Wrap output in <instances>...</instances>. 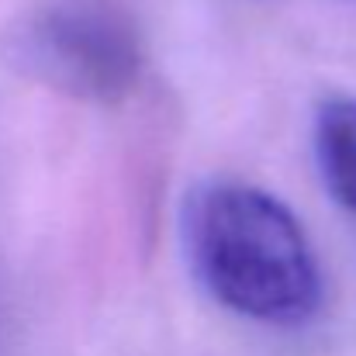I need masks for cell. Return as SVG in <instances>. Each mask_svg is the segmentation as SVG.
Listing matches in <instances>:
<instances>
[{"instance_id": "obj_3", "label": "cell", "mask_w": 356, "mask_h": 356, "mask_svg": "<svg viewBox=\"0 0 356 356\" xmlns=\"http://www.w3.org/2000/svg\"><path fill=\"white\" fill-rule=\"evenodd\" d=\"M315 163L325 191L356 215V101L329 97L315 111Z\"/></svg>"}, {"instance_id": "obj_2", "label": "cell", "mask_w": 356, "mask_h": 356, "mask_svg": "<svg viewBox=\"0 0 356 356\" xmlns=\"http://www.w3.org/2000/svg\"><path fill=\"white\" fill-rule=\"evenodd\" d=\"M14 63L42 87L87 104L124 101L145 70V42L121 0H42L10 31Z\"/></svg>"}, {"instance_id": "obj_1", "label": "cell", "mask_w": 356, "mask_h": 356, "mask_svg": "<svg viewBox=\"0 0 356 356\" xmlns=\"http://www.w3.org/2000/svg\"><path fill=\"white\" fill-rule=\"evenodd\" d=\"M180 245L211 301L270 329H301L325 305V277L298 215L245 180H204L180 208Z\"/></svg>"}]
</instances>
